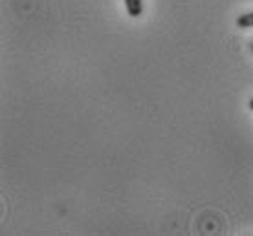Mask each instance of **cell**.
<instances>
[{
  "label": "cell",
  "mask_w": 253,
  "mask_h": 236,
  "mask_svg": "<svg viewBox=\"0 0 253 236\" xmlns=\"http://www.w3.org/2000/svg\"><path fill=\"white\" fill-rule=\"evenodd\" d=\"M125 6H126V13L134 17V19H138L141 11H143V2L141 0H125Z\"/></svg>",
  "instance_id": "cell-1"
},
{
  "label": "cell",
  "mask_w": 253,
  "mask_h": 236,
  "mask_svg": "<svg viewBox=\"0 0 253 236\" xmlns=\"http://www.w3.org/2000/svg\"><path fill=\"white\" fill-rule=\"evenodd\" d=\"M250 108L253 110V99H252V101H250Z\"/></svg>",
  "instance_id": "cell-3"
},
{
  "label": "cell",
  "mask_w": 253,
  "mask_h": 236,
  "mask_svg": "<svg viewBox=\"0 0 253 236\" xmlns=\"http://www.w3.org/2000/svg\"><path fill=\"white\" fill-rule=\"evenodd\" d=\"M237 26L246 30V28H253V11L250 13H242L241 17L237 19Z\"/></svg>",
  "instance_id": "cell-2"
}]
</instances>
